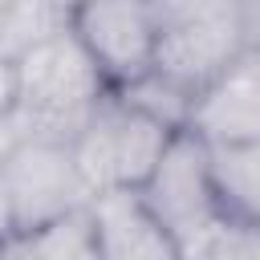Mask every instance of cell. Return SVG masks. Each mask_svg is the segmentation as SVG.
<instances>
[{
	"label": "cell",
	"instance_id": "3",
	"mask_svg": "<svg viewBox=\"0 0 260 260\" xmlns=\"http://www.w3.org/2000/svg\"><path fill=\"white\" fill-rule=\"evenodd\" d=\"M69 32L89 53L102 81L114 89L138 81L154 69L158 53V4L138 0H98L69 8Z\"/></svg>",
	"mask_w": 260,
	"mask_h": 260
},
{
	"label": "cell",
	"instance_id": "4",
	"mask_svg": "<svg viewBox=\"0 0 260 260\" xmlns=\"http://www.w3.org/2000/svg\"><path fill=\"white\" fill-rule=\"evenodd\" d=\"M0 171L12 195L16 236L41 232L93 203L73 162V142H24L0 158Z\"/></svg>",
	"mask_w": 260,
	"mask_h": 260
},
{
	"label": "cell",
	"instance_id": "1",
	"mask_svg": "<svg viewBox=\"0 0 260 260\" xmlns=\"http://www.w3.org/2000/svg\"><path fill=\"white\" fill-rule=\"evenodd\" d=\"M248 8L240 4H158L154 69L199 93L248 53Z\"/></svg>",
	"mask_w": 260,
	"mask_h": 260
},
{
	"label": "cell",
	"instance_id": "8",
	"mask_svg": "<svg viewBox=\"0 0 260 260\" xmlns=\"http://www.w3.org/2000/svg\"><path fill=\"white\" fill-rule=\"evenodd\" d=\"M114 98H118V102H126L130 110H138L142 118L158 122V126H162V130H171V134H183V130L191 126L195 93H191V89H183L179 81L162 77L158 69H150V73H142L138 81H130V85L114 89Z\"/></svg>",
	"mask_w": 260,
	"mask_h": 260
},
{
	"label": "cell",
	"instance_id": "5",
	"mask_svg": "<svg viewBox=\"0 0 260 260\" xmlns=\"http://www.w3.org/2000/svg\"><path fill=\"white\" fill-rule=\"evenodd\" d=\"M187 134H195L203 146L260 142V65L240 61L219 81L199 89Z\"/></svg>",
	"mask_w": 260,
	"mask_h": 260
},
{
	"label": "cell",
	"instance_id": "9",
	"mask_svg": "<svg viewBox=\"0 0 260 260\" xmlns=\"http://www.w3.org/2000/svg\"><path fill=\"white\" fill-rule=\"evenodd\" d=\"M4 252L12 260H98L89 207L69 215V219H57V223H49L41 232L16 236L12 244H4Z\"/></svg>",
	"mask_w": 260,
	"mask_h": 260
},
{
	"label": "cell",
	"instance_id": "7",
	"mask_svg": "<svg viewBox=\"0 0 260 260\" xmlns=\"http://www.w3.org/2000/svg\"><path fill=\"white\" fill-rule=\"evenodd\" d=\"M207 175L219 215L236 232H260V142L207 146Z\"/></svg>",
	"mask_w": 260,
	"mask_h": 260
},
{
	"label": "cell",
	"instance_id": "2",
	"mask_svg": "<svg viewBox=\"0 0 260 260\" xmlns=\"http://www.w3.org/2000/svg\"><path fill=\"white\" fill-rule=\"evenodd\" d=\"M171 130L142 118L114 93L93 110L85 130L73 138V162L89 187V195H114V191H142L154 167L162 162L171 146Z\"/></svg>",
	"mask_w": 260,
	"mask_h": 260
},
{
	"label": "cell",
	"instance_id": "6",
	"mask_svg": "<svg viewBox=\"0 0 260 260\" xmlns=\"http://www.w3.org/2000/svg\"><path fill=\"white\" fill-rule=\"evenodd\" d=\"M98 260H183L175 236L154 219L138 191L98 195L89 203Z\"/></svg>",
	"mask_w": 260,
	"mask_h": 260
},
{
	"label": "cell",
	"instance_id": "10",
	"mask_svg": "<svg viewBox=\"0 0 260 260\" xmlns=\"http://www.w3.org/2000/svg\"><path fill=\"white\" fill-rule=\"evenodd\" d=\"M12 240H16V211H12V195H8V183L0 171V248Z\"/></svg>",
	"mask_w": 260,
	"mask_h": 260
}]
</instances>
